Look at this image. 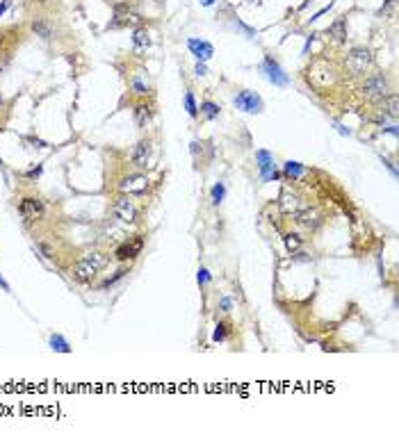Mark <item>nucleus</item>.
I'll return each mask as SVG.
<instances>
[{"label":"nucleus","mask_w":399,"mask_h":444,"mask_svg":"<svg viewBox=\"0 0 399 444\" xmlns=\"http://www.w3.org/2000/svg\"><path fill=\"white\" fill-rule=\"evenodd\" d=\"M260 71H263L265 78H267L274 87H290V75L280 69V64L271 57V55H265L263 64H260Z\"/></svg>","instance_id":"3"},{"label":"nucleus","mask_w":399,"mask_h":444,"mask_svg":"<svg viewBox=\"0 0 399 444\" xmlns=\"http://www.w3.org/2000/svg\"><path fill=\"white\" fill-rule=\"evenodd\" d=\"M219 308H221V312H231V308H233V301L228 299V296H224V299L219 301Z\"/></svg>","instance_id":"31"},{"label":"nucleus","mask_w":399,"mask_h":444,"mask_svg":"<svg viewBox=\"0 0 399 444\" xmlns=\"http://www.w3.org/2000/svg\"><path fill=\"white\" fill-rule=\"evenodd\" d=\"M361 94L370 101H381L388 94V78L383 73H372L367 75L365 82L361 85Z\"/></svg>","instance_id":"2"},{"label":"nucleus","mask_w":399,"mask_h":444,"mask_svg":"<svg viewBox=\"0 0 399 444\" xmlns=\"http://www.w3.org/2000/svg\"><path fill=\"white\" fill-rule=\"evenodd\" d=\"M48 344H50V348H53V351H60V353H69V351H71L69 342H66L62 335H50Z\"/></svg>","instance_id":"22"},{"label":"nucleus","mask_w":399,"mask_h":444,"mask_svg":"<svg viewBox=\"0 0 399 444\" xmlns=\"http://www.w3.org/2000/svg\"><path fill=\"white\" fill-rule=\"evenodd\" d=\"M187 48H189V53L199 59V62H208V59L215 55L212 43L205 41V39H187Z\"/></svg>","instance_id":"12"},{"label":"nucleus","mask_w":399,"mask_h":444,"mask_svg":"<svg viewBox=\"0 0 399 444\" xmlns=\"http://www.w3.org/2000/svg\"><path fill=\"white\" fill-rule=\"evenodd\" d=\"M383 132H390V134H395V137H397L399 130H397V125H386V128H383Z\"/></svg>","instance_id":"34"},{"label":"nucleus","mask_w":399,"mask_h":444,"mask_svg":"<svg viewBox=\"0 0 399 444\" xmlns=\"http://www.w3.org/2000/svg\"><path fill=\"white\" fill-rule=\"evenodd\" d=\"M183 103H185V110H187V114L192 118L199 114V105H196V98H194V94L192 91H185V98H183Z\"/></svg>","instance_id":"24"},{"label":"nucleus","mask_w":399,"mask_h":444,"mask_svg":"<svg viewBox=\"0 0 399 444\" xmlns=\"http://www.w3.org/2000/svg\"><path fill=\"white\" fill-rule=\"evenodd\" d=\"M283 173H285V178H292V180H299V178L306 173V166L299 164V162H285L283 164Z\"/></svg>","instance_id":"18"},{"label":"nucleus","mask_w":399,"mask_h":444,"mask_svg":"<svg viewBox=\"0 0 399 444\" xmlns=\"http://www.w3.org/2000/svg\"><path fill=\"white\" fill-rule=\"evenodd\" d=\"M43 251V257H48V260H53V248L50 246H46V244H41V246H39Z\"/></svg>","instance_id":"32"},{"label":"nucleus","mask_w":399,"mask_h":444,"mask_svg":"<svg viewBox=\"0 0 399 444\" xmlns=\"http://www.w3.org/2000/svg\"><path fill=\"white\" fill-rule=\"evenodd\" d=\"M151 153H153V144L148 139H141L139 144L133 148V153H130V160H133V164H135L137 169H146V166H148V162H151Z\"/></svg>","instance_id":"11"},{"label":"nucleus","mask_w":399,"mask_h":444,"mask_svg":"<svg viewBox=\"0 0 399 444\" xmlns=\"http://www.w3.org/2000/svg\"><path fill=\"white\" fill-rule=\"evenodd\" d=\"M141 246H144V237L135 235V239H130V241L126 239L124 244L117 248V253H114V255H117V260H119V262H128V260H135V257L139 255Z\"/></svg>","instance_id":"10"},{"label":"nucleus","mask_w":399,"mask_h":444,"mask_svg":"<svg viewBox=\"0 0 399 444\" xmlns=\"http://www.w3.org/2000/svg\"><path fill=\"white\" fill-rule=\"evenodd\" d=\"M199 2H201V5H203V7H210L212 2H215V0H199Z\"/></svg>","instance_id":"37"},{"label":"nucleus","mask_w":399,"mask_h":444,"mask_svg":"<svg viewBox=\"0 0 399 444\" xmlns=\"http://www.w3.org/2000/svg\"><path fill=\"white\" fill-rule=\"evenodd\" d=\"M0 287L5 289V292H11V287H9V285H7V283H5V278H2V276H0Z\"/></svg>","instance_id":"35"},{"label":"nucleus","mask_w":399,"mask_h":444,"mask_svg":"<svg viewBox=\"0 0 399 444\" xmlns=\"http://www.w3.org/2000/svg\"><path fill=\"white\" fill-rule=\"evenodd\" d=\"M7 7H9V0H5V2H2V5H0V16H2V14H5V9Z\"/></svg>","instance_id":"36"},{"label":"nucleus","mask_w":399,"mask_h":444,"mask_svg":"<svg viewBox=\"0 0 399 444\" xmlns=\"http://www.w3.org/2000/svg\"><path fill=\"white\" fill-rule=\"evenodd\" d=\"M196 280H199V285H208V283H210V280H212L210 271L201 267V269H199V273H196Z\"/></svg>","instance_id":"28"},{"label":"nucleus","mask_w":399,"mask_h":444,"mask_svg":"<svg viewBox=\"0 0 399 444\" xmlns=\"http://www.w3.org/2000/svg\"><path fill=\"white\" fill-rule=\"evenodd\" d=\"M103 267H105V257L101 253H87L85 257H80L73 264V278L78 283H92Z\"/></svg>","instance_id":"1"},{"label":"nucleus","mask_w":399,"mask_h":444,"mask_svg":"<svg viewBox=\"0 0 399 444\" xmlns=\"http://www.w3.org/2000/svg\"><path fill=\"white\" fill-rule=\"evenodd\" d=\"M133 41H135V46H139V48H144V46H148V32L146 30H137L135 32V37H133Z\"/></svg>","instance_id":"26"},{"label":"nucleus","mask_w":399,"mask_h":444,"mask_svg":"<svg viewBox=\"0 0 399 444\" xmlns=\"http://www.w3.org/2000/svg\"><path fill=\"white\" fill-rule=\"evenodd\" d=\"M146 189H148V180H146V176H139V173H135V176H126L121 178L119 182V192L121 194H133V196H141V194H146Z\"/></svg>","instance_id":"8"},{"label":"nucleus","mask_w":399,"mask_h":444,"mask_svg":"<svg viewBox=\"0 0 399 444\" xmlns=\"http://www.w3.org/2000/svg\"><path fill=\"white\" fill-rule=\"evenodd\" d=\"M299 208V196L292 192H283L280 194V210L285 214H294Z\"/></svg>","instance_id":"15"},{"label":"nucleus","mask_w":399,"mask_h":444,"mask_svg":"<svg viewBox=\"0 0 399 444\" xmlns=\"http://www.w3.org/2000/svg\"><path fill=\"white\" fill-rule=\"evenodd\" d=\"M41 173H43V166L39 164V166H34V169H30V171L25 173V178H27V180H37V178L41 176Z\"/></svg>","instance_id":"30"},{"label":"nucleus","mask_w":399,"mask_h":444,"mask_svg":"<svg viewBox=\"0 0 399 444\" xmlns=\"http://www.w3.org/2000/svg\"><path fill=\"white\" fill-rule=\"evenodd\" d=\"M210 198H212V203L215 205L224 203V198H226V185H224V182H217L215 187L210 189Z\"/></svg>","instance_id":"23"},{"label":"nucleus","mask_w":399,"mask_h":444,"mask_svg":"<svg viewBox=\"0 0 399 444\" xmlns=\"http://www.w3.org/2000/svg\"><path fill=\"white\" fill-rule=\"evenodd\" d=\"M233 105L238 107V110H242V112H247V114H260L265 110L263 98H260L256 91H249V89L240 91L238 96L233 98Z\"/></svg>","instance_id":"5"},{"label":"nucleus","mask_w":399,"mask_h":444,"mask_svg":"<svg viewBox=\"0 0 399 444\" xmlns=\"http://www.w3.org/2000/svg\"><path fill=\"white\" fill-rule=\"evenodd\" d=\"M256 162H258V171H260V178L263 182H271L276 178H280V173L276 171V164H274V155H271L269 150H256Z\"/></svg>","instance_id":"6"},{"label":"nucleus","mask_w":399,"mask_h":444,"mask_svg":"<svg viewBox=\"0 0 399 444\" xmlns=\"http://www.w3.org/2000/svg\"><path fill=\"white\" fill-rule=\"evenodd\" d=\"M112 214H114V219H119L121 223H137V208L133 205V201H128L126 196H121L117 203H114L112 208Z\"/></svg>","instance_id":"7"},{"label":"nucleus","mask_w":399,"mask_h":444,"mask_svg":"<svg viewBox=\"0 0 399 444\" xmlns=\"http://www.w3.org/2000/svg\"><path fill=\"white\" fill-rule=\"evenodd\" d=\"M379 103V112L383 114V116H397V96L395 94H386V96L381 98Z\"/></svg>","instance_id":"14"},{"label":"nucleus","mask_w":399,"mask_h":444,"mask_svg":"<svg viewBox=\"0 0 399 444\" xmlns=\"http://www.w3.org/2000/svg\"><path fill=\"white\" fill-rule=\"evenodd\" d=\"M124 276H126V269H119V271L114 273L112 278H108V280H105V283L101 285V289H108V287H112V285H114V283H119V280L124 278Z\"/></svg>","instance_id":"27"},{"label":"nucleus","mask_w":399,"mask_h":444,"mask_svg":"<svg viewBox=\"0 0 399 444\" xmlns=\"http://www.w3.org/2000/svg\"><path fill=\"white\" fill-rule=\"evenodd\" d=\"M32 30H34V32H37L41 39H48V37H50V30H48V25H46L43 21H34V23H32Z\"/></svg>","instance_id":"25"},{"label":"nucleus","mask_w":399,"mask_h":444,"mask_svg":"<svg viewBox=\"0 0 399 444\" xmlns=\"http://www.w3.org/2000/svg\"><path fill=\"white\" fill-rule=\"evenodd\" d=\"M194 73H196V75H199V78H201V75H205V73H208V69H205V64H203V62H199V64H196Z\"/></svg>","instance_id":"33"},{"label":"nucleus","mask_w":399,"mask_h":444,"mask_svg":"<svg viewBox=\"0 0 399 444\" xmlns=\"http://www.w3.org/2000/svg\"><path fill=\"white\" fill-rule=\"evenodd\" d=\"M224 339H226V324H219L212 335V342H224Z\"/></svg>","instance_id":"29"},{"label":"nucleus","mask_w":399,"mask_h":444,"mask_svg":"<svg viewBox=\"0 0 399 444\" xmlns=\"http://www.w3.org/2000/svg\"><path fill=\"white\" fill-rule=\"evenodd\" d=\"M43 212H46V208H43V203L39 201V198L27 196V198H23L21 203H18V214H21L25 221H37V219H41Z\"/></svg>","instance_id":"9"},{"label":"nucleus","mask_w":399,"mask_h":444,"mask_svg":"<svg viewBox=\"0 0 399 444\" xmlns=\"http://www.w3.org/2000/svg\"><path fill=\"white\" fill-rule=\"evenodd\" d=\"M294 221H297L301 228H308V230H315L319 223H322V214L313 208H306L301 212H294Z\"/></svg>","instance_id":"13"},{"label":"nucleus","mask_w":399,"mask_h":444,"mask_svg":"<svg viewBox=\"0 0 399 444\" xmlns=\"http://www.w3.org/2000/svg\"><path fill=\"white\" fill-rule=\"evenodd\" d=\"M130 87H133V91H135L137 96H146V94L151 91V87H148V82H146L139 73H137V75H133V80H130Z\"/></svg>","instance_id":"19"},{"label":"nucleus","mask_w":399,"mask_h":444,"mask_svg":"<svg viewBox=\"0 0 399 444\" xmlns=\"http://www.w3.org/2000/svg\"><path fill=\"white\" fill-rule=\"evenodd\" d=\"M219 112H221V110H219L217 103H212V101H203V103H201V114H203L208 121L217 118V116H219Z\"/></svg>","instance_id":"20"},{"label":"nucleus","mask_w":399,"mask_h":444,"mask_svg":"<svg viewBox=\"0 0 399 444\" xmlns=\"http://www.w3.org/2000/svg\"><path fill=\"white\" fill-rule=\"evenodd\" d=\"M374 57L367 48H354L347 55V69L351 71V75H363L370 66H372Z\"/></svg>","instance_id":"4"},{"label":"nucleus","mask_w":399,"mask_h":444,"mask_svg":"<svg viewBox=\"0 0 399 444\" xmlns=\"http://www.w3.org/2000/svg\"><path fill=\"white\" fill-rule=\"evenodd\" d=\"M283 241H285V248L290 253L299 251V248H301V244H303V239L297 235V232H287V235H283Z\"/></svg>","instance_id":"21"},{"label":"nucleus","mask_w":399,"mask_h":444,"mask_svg":"<svg viewBox=\"0 0 399 444\" xmlns=\"http://www.w3.org/2000/svg\"><path fill=\"white\" fill-rule=\"evenodd\" d=\"M151 116H153V112H151V107H148V105H137L135 107V123H137V128H148Z\"/></svg>","instance_id":"17"},{"label":"nucleus","mask_w":399,"mask_h":444,"mask_svg":"<svg viewBox=\"0 0 399 444\" xmlns=\"http://www.w3.org/2000/svg\"><path fill=\"white\" fill-rule=\"evenodd\" d=\"M329 34L335 43H345L347 41V21L345 18H338V21L329 27Z\"/></svg>","instance_id":"16"}]
</instances>
